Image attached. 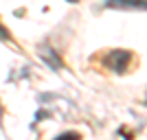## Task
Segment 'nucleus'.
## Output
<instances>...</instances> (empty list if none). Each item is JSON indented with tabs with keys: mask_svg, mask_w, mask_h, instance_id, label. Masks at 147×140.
I'll return each instance as SVG.
<instances>
[{
	"mask_svg": "<svg viewBox=\"0 0 147 140\" xmlns=\"http://www.w3.org/2000/svg\"><path fill=\"white\" fill-rule=\"evenodd\" d=\"M129 61H132V53H129V50H123V48H117V50H110V53L105 55L103 64L110 68V70H114V72L121 74V72L127 70Z\"/></svg>",
	"mask_w": 147,
	"mask_h": 140,
	"instance_id": "obj_1",
	"label": "nucleus"
},
{
	"mask_svg": "<svg viewBox=\"0 0 147 140\" xmlns=\"http://www.w3.org/2000/svg\"><path fill=\"white\" fill-rule=\"evenodd\" d=\"M110 9H147V0H105Z\"/></svg>",
	"mask_w": 147,
	"mask_h": 140,
	"instance_id": "obj_2",
	"label": "nucleus"
},
{
	"mask_svg": "<svg viewBox=\"0 0 147 140\" xmlns=\"http://www.w3.org/2000/svg\"><path fill=\"white\" fill-rule=\"evenodd\" d=\"M42 59H49V64H51L53 68H59V66H61V61L55 59V53H53L51 48H42Z\"/></svg>",
	"mask_w": 147,
	"mask_h": 140,
	"instance_id": "obj_3",
	"label": "nucleus"
},
{
	"mask_svg": "<svg viewBox=\"0 0 147 140\" xmlns=\"http://www.w3.org/2000/svg\"><path fill=\"white\" fill-rule=\"evenodd\" d=\"M55 140H81V138H79V134H77V131H66V134L57 136Z\"/></svg>",
	"mask_w": 147,
	"mask_h": 140,
	"instance_id": "obj_4",
	"label": "nucleus"
},
{
	"mask_svg": "<svg viewBox=\"0 0 147 140\" xmlns=\"http://www.w3.org/2000/svg\"><path fill=\"white\" fill-rule=\"evenodd\" d=\"M9 37V33H7V29L5 26H0V40H7Z\"/></svg>",
	"mask_w": 147,
	"mask_h": 140,
	"instance_id": "obj_5",
	"label": "nucleus"
},
{
	"mask_svg": "<svg viewBox=\"0 0 147 140\" xmlns=\"http://www.w3.org/2000/svg\"><path fill=\"white\" fill-rule=\"evenodd\" d=\"M68 2H77V0H68Z\"/></svg>",
	"mask_w": 147,
	"mask_h": 140,
	"instance_id": "obj_6",
	"label": "nucleus"
}]
</instances>
